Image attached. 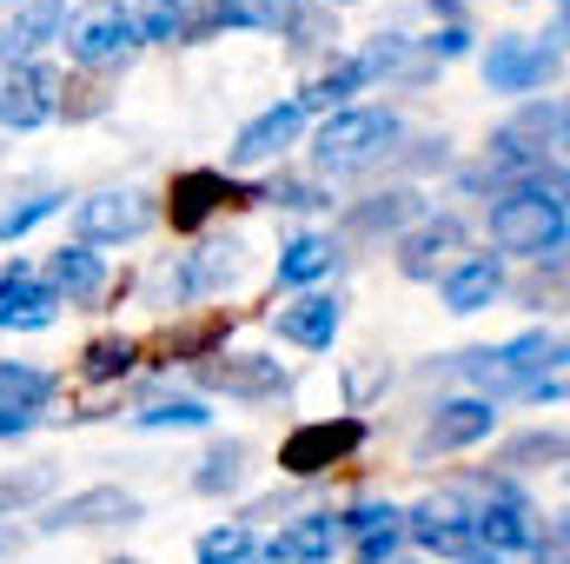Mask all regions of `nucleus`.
I'll return each instance as SVG.
<instances>
[{"label": "nucleus", "mask_w": 570, "mask_h": 564, "mask_svg": "<svg viewBox=\"0 0 570 564\" xmlns=\"http://www.w3.org/2000/svg\"><path fill=\"white\" fill-rule=\"evenodd\" d=\"M47 492H53V471H47V465H27V471H0V512L40 505Z\"/></svg>", "instance_id": "nucleus-35"}, {"label": "nucleus", "mask_w": 570, "mask_h": 564, "mask_svg": "<svg viewBox=\"0 0 570 564\" xmlns=\"http://www.w3.org/2000/svg\"><path fill=\"white\" fill-rule=\"evenodd\" d=\"M47 213H60V193H27L20 206H0V240H20V233H33Z\"/></svg>", "instance_id": "nucleus-37"}, {"label": "nucleus", "mask_w": 570, "mask_h": 564, "mask_svg": "<svg viewBox=\"0 0 570 564\" xmlns=\"http://www.w3.org/2000/svg\"><path fill=\"white\" fill-rule=\"evenodd\" d=\"M464 253V220L458 213H431V220H412L405 240H399V273L405 280H444Z\"/></svg>", "instance_id": "nucleus-12"}, {"label": "nucleus", "mask_w": 570, "mask_h": 564, "mask_svg": "<svg viewBox=\"0 0 570 564\" xmlns=\"http://www.w3.org/2000/svg\"><path fill=\"white\" fill-rule=\"evenodd\" d=\"M399 140H405V120L392 107H338L312 134V166L318 173H365V166L392 159Z\"/></svg>", "instance_id": "nucleus-3"}, {"label": "nucleus", "mask_w": 570, "mask_h": 564, "mask_svg": "<svg viewBox=\"0 0 570 564\" xmlns=\"http://www.w3.org/2000/svg\"><path fill=\"white\" fill-rule=\"evenodd\" d=\"M478 545L484 552H531L544 545V525H538V505L511 485V478H478Z\"/></svg>", "instance_id": "nucleus-6"}, {"label": "nucleus", "mask_w": 570, "mask_h": 564, "mask_svg": "<svg viewBox=\"0 0 570 564\" xmlns=\"http://www.w3.org/2000/svg\"><path fill=\"white\" fill-rule=\"evenodd\" d=\"M570 213H564V179H531V186H511L498 193L491 206V246L498 253H518V260H544V253H564Z\"/></svg>", "instance_id": "nucleus-2"}, {"label": "nucleus", "mask_w": 570, "mask_h": 564, "mask_svg": "<svg viewBox=\"0 0 570 564\" xmlns=\"http://www.w3.org/2000/svg\"><path fill=\"white\" fill-rule=\"evenodd\" d=\"M338 545H345L338 512H298L292 525H279V532L259 545V564H332Z\"/></svg>", "instance_id": "nucleus-14"}, {"label": "nucleus", "mask_w": 570, "mask_h": 564, "mask_svg": "<svg viewBox=\"0 0 570 564\" xmlns=\"http://www.w3.org/2000/svg\"><path fill=\"white\" fill-rule=\"evenodd\" d=\"M338 532L352 538L358 564H385V558H399V545H405V512L379 505V498H358L352 512H338Z\"/></svg>", "instance_id": "nucleus-18"}, {"label": "nucleus", "mask_w": 570, "mask_h": 564, "mask_svg": "<svg viewBox=\"0 0 570 564\" xmlns=\"http://www.w3.org/2000/svg\"><path fill=\"white\" fill-rule=\"evenodd\" d=\"M0 7H20V0H0Z\"/></svg>", "instance_id": "nucleus-43"}, {"label": "nucleus", "mask_w": 570, "mask_h": 564, "mask_svg": "<svg viewBox=\"0 0 570 564\" xmlns=\"http://www.w3.org/2000/svg\"><path fill=\"white\" fill-rule=\"evenodd\" d=\"M47 399H53V379L40 372V366H0V438H13V431H27V425L47 412Z\"/></svg>", "instance_id": "nucleus-23"}, {"label": "nucleus", "mask_w": 570, "mask_h": 564, "mask_svg": "<svg viewBox=\"0 0 570 564\" xmlns=\"http://www.w3.org/2000/svg\"><path fill=\"white\" fill-rule=\"evenodd\" d=\"M338 325H345V312H338V299H332V292H298L292 305H279V339H285V346L325 352V346L338 339Z\"/></svg>", "instance_id": "nucleus-22"}, {"label": "nucleus", "mask_w": 570, "mask_h": 564, "mask_svg": "<svg viewBox=\"0 0 570 564\" xmlns=\"http://www.w3.org/2000/svg\"><path fill=\"white\" fill-rule=\"evenodd\" d=\"M60 47H67V60H80V67H114V60H127V54L140 47L134 7H120V0L73 7L67 27H60Z\"/></svg>", "instance_id": "nucleus-4"}, {"label": "nucleus", "mask_w": 570, "mask_h": 564, "mask_svg": "<svg viewBox=\"0 0 570 564\" xmlns=\"http://www.w3.org/2000/svg\"><path fill=\"white\" fill-rule=\"evenodd\" d=\"M134 425H146V431H206L213 412H206V399H153L146 412H134Z\"/></svg>", "instance_id": "nucleus-33"}, {"label": "nucleus", "mask_w": 570, "mask_h": 564, "mask_svg": "<svg viewBox=\"0 0 570 564\" xmlns=\"http://www.w3.org/2000/svg\"><path fill=\"white\" fill-rule=\"evenodd\" d=\"M114 564H140V558H114Z\"/></svg>", "instance_id": "nucleus-42"}, {"label": "nucleus", "mask_w": 570, "mask_h": 564, "mask_svg": "<svg viewBox=\"0 0 570 564\" xmlns=\"http://www.w3.org/2000/svg\"><path fill=\"white\" fill-rule=\"evenodd\" d=\"M60 319V299L40 273H27L20 260L0 266V332H47Z\"/></svg>", "instance_id": "nucleus-15"}, {"label": "nucleus", "mask_w": 570, "mask_h": 564, "mask_svg": "<svg viewBox=\"0 0 570 564\" xmlns=\"http://www.w3.org/2000/svg\"><path fill=\"white\" fill-rule=\"evenodd\" d=\"M233 27H273V20H266L259 0H199V7H186V33L179 40H219Z\"/></svg>", "instance_id": "nucleus-27"}, {"label": "nucleus", "mask_w": 570, "mask_h": 564, "mask_svg": "<svg viewBox=\"0 0 570 564\" xmlns=\"http://www.w3.org/2000/svg\"><path fill=\"white\" fill-rule=\"evenodd\" d=\"M199 386L226 392V399H246V406H266V399L292 392V372L266 352H213V359H199Z\"/></svg>", "instance_id": "nucleus-10"}, {"label": "nucleus", "mask_w": 570, "mask_h": 564, "mask_svg": "<svg viewBox=\"0 0 570 564\" xmlns=\"http://www.w3.org/2000/svg\"><path fill=\"white\" fill-rule=\"evenodd\" d=\"M358 445H365V419H312V425H298V431H285L279 471L285 478H318V471L345 465Z\"/></svg>", "instance_id": "nucleus-9"}, {"label": "nucleus", "mask_w": 570, "mask_h": 564, "mask_svg": "<svg viewBox=\"0 0 570 564\" xmlns=\"http://www.w3.org/2000/svg\"><path fill=\"white\" fill-rule=\"evenodd\" d=\"M134 33L140 40H179L186 33V0H146L134 13Z\"/></svg>", "instance_id": "nucleus-36"}, {"label": "nucleus", "mask_w": 570, "mask_h": 564, "mask_svg": "<svg viewBox=\"0 0 570 564\" xmlns=\"http://www.w3.org/2000/svg\"><path fill=\"white\" fill-rule=\"evenodd\" d=\"M253 200H279V206H292V213H305V206H332L312 179H273V186H259Z\"/></svg>", "instance_id": "nucleus-38"}, {"label": "nucleus", "mask_w": 570, "mask_h": 564, "mask_svg": "<svg viewBox=\"0 0 570 564\" xmlns=\"http://www.w3.org/2000/svg\"><path fill=\"white\" fill-rule=\"evenodd\" d=\"M47 285H53V299L67 305V299H94L100 285H107V260L94 253V246H60L53 260H47Z\"/></svg>", "instance_id": "nucleus-26"}, {"label": "nucleus", "mask_w": 570, "mask_h": 564, "mask_svg": "<svg viewBox=\"0 0 570 564\" xmlns=\"http://www.w3.org/2000/svg\"><path fill=\"white\" fill-rule=\"evenodd\" d=\"M385 564H425V558H385Z\"/></svg>", "instance_id": "nucleus-41"}, {"label": "nucleus", "mask_w": 570, "mask_h": 564, "mask_svg": "<svg viewBox=\"0 0 570 564\" xmlns=\"http://www.w3.org/2000/svg\"><path fill=\"white\" fill-rule=\"evenodd\" d=\"M405 538L425 545V552H438V558L478 552V505H471V492H425V498L405 512Z\"/></svg>", "instance_id": "nucleus-7"}, {"label": "nucleus", "mask_w": 570, "mask_h": 564, "mask_svg": "<svg viewBox=\"0 0 570 564\" xmlns=\"http://www.w3.org/2000/svg\"><path fill=\"white\" fill-rule=\"evenodd\" d=\"M140 518V498L120 492V485H87L60 505L40 512V532H94V525H134Z\"/></svg>", "instance_id": "nucleus-13"}, {"label": "nucleus", "mask_w": 570, "mask_h": 564, "mask_svg": "<svg viewBox=\"0 0 570 564\" xmlns=\"http://www.w3.org/2000/svg\"><path fill=\"white\" fill-rule=\"evenodd\" d=\"M419 220V193L412 186H385V193H365L358 206H345V233L352 240H379V233H399Z\"/></svg>", "instance_id": "nucleus-25"}, {"label": "nucleus", "mask_w": 570, "mask_h": 564, "mask_svg": "<svg viewBox=\"0 0 570 564\" xmlns=\"http://www.w3.org/2000/svg\"><path fill=\"white\" fill-rule=\"evenodd\" d=\"M332 240H318V233H298L292 246L279 253V285H312V280H325L332 273Z\"/></svg>", "instance_id": "nucleus-32"}, {"label": "nucleus", "mask_w": 570, "mask_h": 564, "mask_svg": "<svg viewBox=\"0 0 570 564\" xmlns=\"http://www.w3.org/2000/svg\"><path fill=\"white\" fill-rule=\"evenodd\" d=\"M193 558H199V564H259V532H253L246 518H233V525H213V532H199Z\"/></svg>", "instance_id": "nucleus-29"}, {"label": "nucleus", "mask_w": 570, "mask_h": 564, "mask_svg": "<svg viewBox=\"0 0 570 564\" xmlns=\"http://www.w3.org/2000/svg\"><path fill=\"white\" fill-rule=\"evenodd\" d=\"M325 7H345V0H325Z\"/></svg>", "instance_id": "nucleus-44"}, {"label": "nucleus", "mask_w": 570, "mask_h": 564, "mask_svg": "<svg viewBox=\"0 0 570 564\" xmlns=\"http://www.w3.org/2000/svg\"><path fill=\"white\" fill-rule=\"evenodd\" d=\"M134 359H140V346H134V339H120V332H107V339H94V346H87L80 372H87V379H127V372H134Z\"/></svg>", "instance_id": "nucleus-34"}, {"label": "nucleus", "mask_w": 570, "mask_h": 564, "mask_svg": "<svg viewBox=\"0 0 570 564\" xmlns=\"http://www.w3.org/2000/svg\"><path fill=\"white\" fill-rule=\"evenodd\" d=\"M60 27H67V0H20V13H7L0 27V60L7 67L33 60L47 40H60Z\"/></svg>", "instance_id": "nucleus-21"}, {"label": "nucleus", "mask_w": 570, "mask_h": 564, "mask_svg": "<svg viewBox=\"0 0 570 564\" xmlns=\"http://www.w3.org/2000/svg\"><path fill=\"white\" fill-rule=\"evenodd\" d=\"M438 292H444L451 312H484V305L504 292V260H498V253H464V260L438 280Z\"/></svg>", "instance_id": "nucleus-24"}, {"label": "nucleus", "mask_w": 570, "mask_h": 564, "mask_svg": "<svg viewBox=\"0 0 570 564\" xmlns=\"http://www.w3.org/2000/svg\"><path fill=\"white\" fill-rule=\"evenodd\" d=\"M491 431H498V406L478 399V392H464V399H444L425 419L419 451H464V445H478V438H491Z\"/></svg>", "instance_id": "nucleus-16"}, {"label": "nucleus", "mask_w": 570, "mask_h": 564, "mask_svg": "<svg viewBox=\"0 0 570 564\" xmlns=\"http://www.w3.org/2000/svg\"><path fill=\"white\" fill-rule=\"evenodd\" d=\"M458 564H504V558H498V552H484V545H478V552H464V558H458Z\"/></svg>", "instance_id": "nucleus-39"}, {"label": "nucleus", "mask_w": 570, "mask_h": 564, "mask_svg": "<svg viewBox=\"0 0 570 564\" xmlns=\"http://www.w3.org/2000/svg\"><path fill=\"white\" fill-rule=\"evenodd\" d=\"M60 114V74L47 60H20L0 87V127L7 134H33Z\"/></svg>", "instance_id": "nucleus-11"}, {"label": "nucleus", "mask_w": 570, "mask_h": 564, "mask_svg": "<svg viewBox=\"0 0 570 564\" xmlns=\"http://www.w3.org/2000/svg\"><path fill=\"white\" fill-rule=\"evenodd\" d=\"M538 465H564V431H524V438L498 445V478L538 471Z\"/></svg>", "instance_id": "nucleus-31"}, {"label": "nucleus", "mask_w": 570, "mask_h": 564, "mask_svg": "<svg viewBox=\"0 0 570 564\" xmlns=\"http://www.w3.org/2000/svg\"><path fill=\"white\" fill-rule=\"evenodd\" d=\"M298 134H305V107L298 100H279V107L253 114L233 134V166H266V159H279L285 146H298Z\"/></svg>", "instance_id": "nucleus-19"}, {"label": "nucleus", "mask_w": 570, "mask_h": 564, "mask_svg": "<svg viewBox=\"0 0 570 564\" xmlns=\"http://www.w3.org/2000/svg\"><path fill=\"white\" fill-rule=\"evenodd\" d=\"M564 60V27H551L544 40L531 33H498L491 54H484V87L491 94H538Z\"/></svg>", "instance_id": "nucleus-5"}, {"label": "nucleus", "mask_w": 570, "mask_h": 564, "mask_svg": "<svg viewBox=\"0 0 570 564\" xmlns=\"http://www.w3.org/2000/svg\"><path fill=\"white\" fill-rule=\"evenodd\" d=\"M358 87H365V67H358V60H332L318 80H305L298 107H305V114H338V107H352Z\"/></svg>", "instance_id": "nucleus-28"}, {"label": "nucleus", "mask_w": 570, "mask_h": 564, "mask_svg": "<svg viewBox=\"0 0 570 564\" xmlns=\"http://www.w3.org/2000/svg\"><path fill=\"white\" fill-rule=\"evenodd\" d=\"M7 552H13V532H7V525H0V558H7Z\"/></svg>", "instance_id": "nucleus-40"}, {"label": "nucleus", "mask_w": 570, "mask_h": 564, "mask_svg": "<svg viewBox=\"0 0 570 564\" xmlns=\"http://www.w3.org/2000/svg\"><path fill=\"white\" fill-rule=\"evenodd\" d=\"M239 478H246V445L226 438V445H213V451L199 458L193 492H199V498H226V492H239Z\"/></svg>", "instance_id": "nucleus-30"}, {"label": "nucleus", "mask_w": 570, "mask_h": 564, "mask_svg": "<svg viewBox=\"0 0 570 564\" xmlns=\"http://www.w3.org/2000/svg\"><path fill=\"white\" fill-rule=\"evenodd\" d=\"M226 200H239V186H233L226 173H213V166H193V173H179V179H173L166 220H173V233H199Z\"/></svg>", "instance_id": "nucleus-20"}, {"label": "nucleus", "mask_w": 570, "mask_h": 564, "mask_svg": "<svg viewBox=\"0 0 570 564\" xmlns=\"http://www.w3.org/2000/svg\"><path fill=\"white\" fill-rule=\"evenodd\" d=\"M239 273H246V246L239 240H206L199 253L179 260V273L166 266V285H173V299H199V292H226Z\"/></svg>", "instance_id": "nucleus-17"}, {"label": "nucleus", "mask_w": 570, "mask_h": 564, "mask_svg": "<svg viewBox=\"0 0 570 564\" xmlns=\"http://www.w3.org/2000/svg\"><path fill=\"white\" fill-rule=\"evenodd\" d=\"M146 226H153V200L140 186H107V193H87L73 206L80 246H120V240H140Z\"/></svg>", "instance_id": "nucleus-8"}, {"label": "nucleus", "mask_w": 570, "mask_h": 564, "mask_svg": "<svg viewBox=\"0 0 570 564\" xmlns=\"http://www.w3.org/2000/svg\"><path fill=\"white\" fill-rule=\"evenodd\" d=\"M451 372L471 379L478 399H491V406H498V399H524L538 379L564 372V339H558V332H524V339H511V346H478V352H458Z\"/></svg>", "instance_id": "nucleus-1"}]
</instances>
